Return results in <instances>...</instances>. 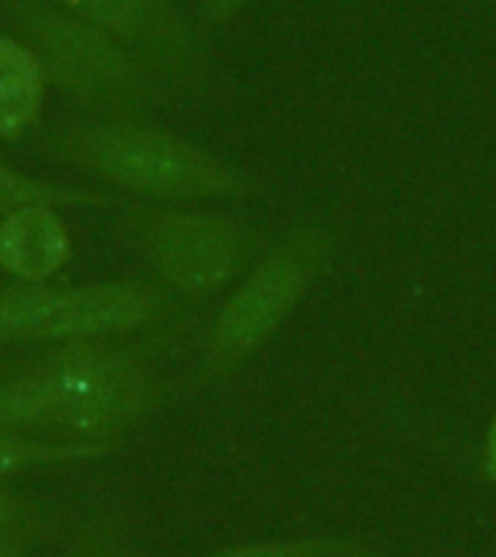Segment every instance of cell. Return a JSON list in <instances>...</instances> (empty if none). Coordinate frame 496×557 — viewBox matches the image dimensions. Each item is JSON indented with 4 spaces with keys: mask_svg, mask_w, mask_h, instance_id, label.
I'll return each mask as SVG.
<instances>
[{
    "mask_svg": "<svg viewBox=\"0 0 496 557\" xmlns=\"http://www.w3.org/2000/svg\"><path fill=\"white\" fill-rule=\"evenodd\" d=\"M73 256V235L55 207H24L0 218V270L15 282L44 285Z\"/></svg>",
    "mask_w": 496,
    "mask_h": 557,
    "instance_id": "cell-8",
    "label": "cell"
},
{
    "mask_svg": "<svg viewBox=\"0 0 496 557\" xmlns=\"http://www.w3.org/2000/svg\"><path fill=\"white\" fill-rule=\"evenodd\" d=\"M120 442L102 438H67V435H33L0 430V479L15 476L33 468L52 465H78V461L102 459L116 450Z\"/></svg>",
    "mask_w": 496,
    "mask_h": 557,
    "instance_id": "cell-10",
    "label": "cell"
},
{
    "mask_svg": "<svg viewBox=\"0 0 496 557\" xmlns=\"http://www.w3.org/2000/svg\"><path fill=\"white\" fill-rule=\"evenodd\" d=\"M203 3H207V7L212 9L215 15H233L235 9L244 7L247 0H203Z\"/></svg>",
    "mask_w": 496,
    "mask_h": 557,
    "instance_id": "cell-16",
    "label": "cell"
},
{
    "mask_svg": "<svg viewBox=\"0 0 496 557\" xmlns=\"http://www.w3.org/2000/svg\"><path fill=\"white\" fill-rule=\"evenodd\" d=\"M64 557H120V531L111 520H90L73 537Z\"/></svg>",
    "mask_w": 496,
    "mask_h": 557,
    "instance_id": "cell-12",
    "label": "cell"
},
{
    "mask_svg": "<svg viewBox=\"0 0 496 557\" xmlns=\"http://www.w3.org/2000/svg\"><path fill=\"white\" fill-rule=\"evenodd\" d=\"M44 154L146 200H207L238 195L241 177L191 139L142 120H90L61 125L41 143Z\"/></svg>",
    "mask_w": 496,
    "mask_h": 557,
    "instance_id": "cell-2",
    "label": "cell"
},
{
    "mask_svg": "<svg viewBox=\"0 0 496 557\" xmlns=\"http://www.w3.org/2000/svg\"><path fill=\"white\" fill-rule=\"evenodd\" d=\"M134 238L157 285L181 296H207L238 273L241 230L224 215L189 209H139Z\"/></svg>",
    "mask_w": 496,
    "mask_h": 557,
    "instance_id": "cell-5",
    "label": "cell"
},
{
    "mask_svg": "<svg viewBox=\"0 0 496 557\" xmlns=\"http://www.w3.org/2000/svg\"><path fill=\"white\" fill-rule=\"evenodd\" d=\"M308 276L311 250L299 244L285 247L264 261L218 317L207 351L209 372H226L230 366L256 351L299 299Z\"/></svg>",
    "mask_w": 496,
    "mask_h": 557,
    "instance_id": "cell-6",
    "label": "cell"
},
{
    "mask_svg": "<svg viewBox=\"0 0 496 557\" xmlns=\"http://www.w3.org/2000/svg\"><path fill=\"white\" fill-rule=\"evenodd\" d=\"M163 339H73L0 369V430L120 442L160 404Z\"/></svg>",
    "mask_w": 496,
    "mask_h": 557,
    "instance_id": "cell-1",
    "label": "cell"
},
{
    "mask_svg": "<svg viewBox=\"0 0 496 557\" xmlns=\"http://www.w3.org/2000/svg\"><path fill=\"white\" fill-rule=\"evenodd\" d=\"M70 15L85 17L116 35L154 70H177L183 29L172 0H55Z\"/></svg>",
    "mask_w": 496,
    "mask_h": 557,
    "instance_id": "cell-7",
    "label": "cell"
},
{
    "mask_svg": "<svg viewBox=\"0 0 496 557\" xmlns=\"http://www.w3.org/2000/svg\"><path fill=\"white\" fill-rule=\"evenodd\" d=\"M47 73L33 47L0 35V139H21L38 122Z\"/></svg>",
    "mask_w": 496,
    "mask_h": 557,
    "instance_id": "cell-9",
    "label": "cell"
},
{
    "mask_svg": "<svg viewBox=\"0 0 496 557\" xmlns=\"http://www.w3.org/2000/svg\"><path fill=\"white\" fill-rule=\"evenodd\" d=\"M24 207L111 209L116 207V198L108 191L87 189V186H61V183L44 181V177L0 163V218Z\"/></svg>",
    "mask_w": 496,
    "mask_h": 557,
    "instance_id": "cell-11",
    "label": "cell"
},
{
    "mask_svg": "<svg viewBox=\"0 0 496 557\" xmlns=\"http://www.w3.org/2000/svg\"><path fill=\"white\" fill-rule=\"evenodd\" d=\"M177 305L146 278H104L90 285L0 287V346H55L73 339L137 337L165 322Z\"/></svg>",
    "mask_w": 496,
    "mask_h": 557,
    "instance_id": "cell-4",
    "label": "cell"
},
{
    "mask_svg": "<svg viewBox=\"0 0 496 557\" xmlns=\"http://www.w3.org/2000/svg\"><path fill=\"white\" fill-rule=\"evenodd\" d=\"M47 82L94 120H142L160 99L154 67L102 26L44 0H0Z\"/></svg>",
    "mask_w": 496,
    "mask_h": 557,
    "instance_id": "cell-3",
    "label": "cell"
},
{
    "mask_svg": "<svg viewBox=\"0 0 496 557\" xmlns=\"http://www.w3.org/2000/svg\"><path fill=\"white\" fill-rule=\"evenodd\" d=\"M313 552H320V546H313V543H278V546L235 548V552H224V555L215 557H311Z\"/></svg>",
    "mask_w": 496,
    "mask_h": 557,
    "instance_id": "cell-13",
    "label": "cell"
},
{
    "mask_svg": "<svg viewBox=\"0 0 496 557\" xmlns=\"http://www.w3.org/2000/svg\"><path fill=\"white\" fill-rule=\"evenodd\" d=\"M33 543V529L29 525H12L0 531V557H26Z\"/></svg>",
    "mask_w": 496,
    "mask_h": 557,
    "instance_id": "cell-14",
    "label": "cell"
},
{
    "mask_svg": "<svg viewBox=\"0 0 496 557\" xmlns=\"http://www.w3.org/2000/svg\"><path fill=\"white\" fill-rule=\"evenodd\" d=\"M487 456H491V470L496 473V421L494 430H491V438H487Z\"/></svg>",
    "mask_w": 496,
    "mask_h": 557,
    "instance_id": "cell-17",
    "label": "cell"
},
{
    "mask_svg": "<svg viewBox=\"0 0 496 557\" xmlns=\"http://www.w3.org/2000/svg\"><path fill=\"white\" fill-rule=\"evenodd\" d=\"M21 511H24V503L17 499L15 494H9L0 487V531L12 529L21 520Z\"/></svg>",
    "mask_w": 496,
    "mask_h": 557,
    "instance_id": "cell-15",
    "label": "cell"
}]
</instances>
